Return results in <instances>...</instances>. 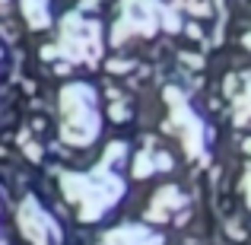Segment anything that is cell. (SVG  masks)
Instances as JSON below:
<instances>
[{
	"label": "cell",
	"mask_w": 251,
	"mask_h": 245,
	"mask_svg": "<svg viewBox=\"0 0 251 245\" xmlns=\"http://www.w3.org/2000/svg\"><path fill=\"white\" fill-rule=\"evenodd\" d=\"M121 191H124V182L108 165H99L89 175H64V194L74 204H80L83 220H99L121 197Z\"/></svg>",
	"instance_id": "1"
},
{
	"label": "cell",
	"mask_w": 251,
	"mask_h": 245,
	"mask_svg": "<svg viewBox=\"0 0 251 245\" xmlns=\"http://www.w3.org/2000/svg\"><path fill=\"white\" fill-rule=\"evenodd\" d=\"M61 109H64V124L61 134L67 143H76V147H86V143L96 140L99 134V118L96 111V92L86 83H70L61 89Z\"/></svg>",
	"instance_id": "2"
},
{
	"label": "cell",
	"mask_w": 251,
	"mask_h": 245,
	"mask_svg": "<svg viewBox=\"0 0 251 245\" xmlns=\"http://www.w3.org/2000/svg\"><path fill=\"white\" fill-rule=\"evenodd\" d=\"M99 48H102V42H99V26L96 23H83L80 16H70L64 23V42L57 51H64L74 61H96Z\"/></svg>",
	"instance_id": "3"
},
{
	"label": "cell",
	"mask_w": 251,
	"mask_h": 245,
	"mask_svg": "<svg viewBox=\"0 0 251 245\" xmlns=\"http://www.w3.org/2000/svg\"><path fill=\"white\" fill-rule=\"evenodd\" d=\"M19 226H23L25 239L32 245H57V236H61L54 217L48 210H42V204L35 197H25L23 201V207H19Z\"/></svg>",
	"instance_id": "4"
},
{
	"label": "cell",
	"mask_w": 251,
	"mask_h": 245,
	"mask_svg": "<svg viewBox=\"0 0 251 245\" xmlns=\"http://www.w3.org/2000/svg\"><path fill=\"white\" fill-rule=\"evenodd\" d=\"M166 96H169L172 109H175V111H172V115H175V121L188 128V137H184V140H188V153L197 156V153H201V147H203V121L191 115L188 102H184V99H178V89H169Z\"/></svg>",
	"instance_id": "5"
},
{
	"label": "cell",
	"mask_w": 251,
	"mask_h": 245,
	"mask_svg": "<svg viewBox=\"0 0 251 245\" xmlns=\"http://www.w3.org/2000/svg\"><path fill=\"white\" fill-rule=\"evenodd\" d=\"M102 245H162V236L159 233H150L147 226H121L115 233H108L102 239Z\"/></svg>",
	"instance_id": "6"
},
{
	"label": "cell",
	"mask_w": 251,
	"mask_h": 245,
	"mask_svg": "<svg viewBox=\"0 0 251 245\" xmlns=\"http://www.w3.org/2000/svg\"><path fill=\"white\" fill-rule=\"evenodd\" d=\"M23 13H25V19H29L32 29H42V26L51 23L48 0H23Z\"/></svg>",
	"instance_id": "7"
},
{
	"label": "cell",
	"mask_w": 251,
	"mask_h": 245,
	"mask_svg": "<svg viewBox=\"0 0 251 245\" xmlns=\"http://www.w3.org/2000/svg\"><path fill=\"white\" fill-rule=\"evenodd\" d=\"M245 194H248V207H251V165H248V175H245Z\"/></svg>",
	"instance_id": "8"
},
{
	"label": "cell",
	"mask_w": 251,
	"mask_h": 245,
	"mask_svg": "<svg viewBox=\"0 0 251 245\" xmlns=\"http://www.w3.org/2000/svg\"><path fill=\"white\" fill-rule=\"evenodd\" d=\"M245 45H248V48H251V35H248V38H245Z\"/></svg>",
	"instance_id": "9"
}]
</instances>
